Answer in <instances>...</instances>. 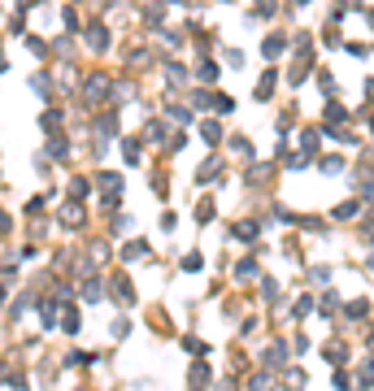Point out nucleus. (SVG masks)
<instances>
[{"label": "nucleus", "mask_w": 374, "mask_h": 391, "mask_svg": "<svg viewBox=\"0 0 374 391\" xmlns=\"http://www.w3.org/2000/svg\"><path fill=\"white\" fill-rule=\"evenodd\" d=\"M283 53V35H270L266 40V57H279Z\"/></svg>", "instance_id": "nucleus-1"}, {"label": "nucleus", "mask_w": 374, "mask_h": 391, "mask_svg": "<svg viewBox=\"0 0 374 391\" xmlns=\"http://www.w3.org/2000/svg\"><path fill=\"white\" fill-rule=\"evenodd\" d=\"M322 170L335 174V170H344V161H339V157H327V161H322Z\"/></svg>", "instance_id": "nucleus-5"}, {"label": "nucleus", "mask_w": 374, "mask_h": 391, "mask_svg": "<svg viewBox=\"0 0 374 391\" xmlns=\"http://www.w3.org/2000/svg\"><path fill=\"white\" fill-rule=\"evenodd\" d=\"M70 191H74V200H83V196H87L92 187H87V178H74V183H70Z\"/></svg>", "instance_id": "nucleus-3"}, {"label": "nucleus", "mask_w": 374, "mask_h": 391, "mask_svg": "<svg viewBox=\"0 0 374 391\" xmlns=\"http://www.w3.org/2000/svg\"><path fill=\"white\" fill-rule=\"evenodd\" d=\"M144 252H148V248H144V243H131V248H126V252H122V257H126V261H139V257H144Z\"/></svg>", "instance_id": "nucleus-4"}, {"label": "nucleus", "mask_w": 374, "mask_h": 391, "mask_svg": "<svg viewBox=\"0 0 374 391\" xmlns=\"http://www.w3.org/2000/svg\"><path fill=\"white\" fill-rule=\"evenodd\" d=\"M40 126H44V130H57V126H61V113H53V109H48L44 118H40Z\"/></svg>", "instance_id": "nucleus-2"}]
</instances>
